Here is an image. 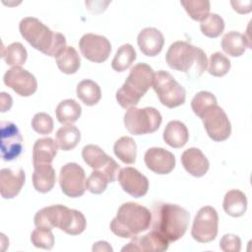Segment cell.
<instances>
[{
  "instance_id": "6da1fadb",
  "label": "cell",
  "mask_w": 252,
  "mask_h": 252,
  "mask_svg": "<svg viewBox=\"0 0 252 252\" xmlns=\"http://www.w3.org/2000/svg\"><path fill=\"white\" fill-rule=\"evenodd\" d=\"M152 230L158 232L169 243L180 239L186 232L190 215L184 208L170 203L153 205Z\"/></svg>"
},
{
  "instance_id": "7a4b0ae2",
  "label": "cell",
  "mask_w": 252,
  "mask_h": 252,
  "mask_svg": "<svg viewBox=\"0 0 252 252\" xmlns=\"http://www.w3.org/2000/svg\"><path fill=\"white\" fill-rule=\"evenodd\" d=\"M19 30L24 39L47 56L56 57L66 47V38L62 33L51 31L34 17L24 18Z\"/></svg>"
},
{
  "instance_id": "3957f363",
  "label": "cell",
  "mask_w": 252,
  "mask_h": 252,
  "mask_svg": "<svg viewBox=\"0 0 252 252\" xmlns=\"http://www.w3.org/2000/svg\"><path fill=\"white\" fill-rule=\"evenodd\" d=\"M33 222L35 227L51 230L57 227L70 235L82 233L87 226L86 218L80 211L63 205L42 208L35 214Z\"/></svg>"
},
{
  "instance_id": "277c9868",
  "label": "cell",
  "mask_w": 252,
  "mask_h": 252,
  "mask_svg": "<svg viewBox=\"0 0 252 252\" xmlns=\"http://www.w3.org/2000/svg\"><path fill=\"white\" fill-rule=\"evenodd\" d=\"M165 60L168 66L184 72L189 79H198L208 66L206 53L187 41H175L167 49Z\"/></svg>"
},
{
  "instance_id": "5b68a950",
  "label": "cell",
  "mask_w": 252,
  "mask_h": 252,
  "mask_svg": "<svg viewBox=\"0 0 252 252\" xmlns=\"http://www.w3.org/2000/svg\"><path fill=\"white\" fill-rule=\"evenodd\" d=\"M152 221L150 210L140 204L127 202L122 204L110 222L111 231L122 238H133L146 231Z\"/></svg>"
},
{
  "instance_id": "8992f818",
  "label": "cell",
  "mask_w": 252,
  "mask_h": 252,
  "mask_svg": "<svg viewBox=\"0 0 252 252\" xmlns=\"http://www.w3.org/2000/svg\"><path fill=\"white\" fill-rule=\"evenodd\" d=\"M155 72L150 65L138 63L131 68L122 87L116 92V100L123 108L136 106L153 85Z\"/></svg>"
},
{
  "instance_id": "52a82bcc",
  "label": "cell",
  "mask_w": 252,
  "mask_h": 252,
  "mask_svg": "<svg viewBox=\"0 0 252 252\" xmlns=\"http://www.w3.org/2000/svg\"><path fill=\"white\" fill-rule=\"evenodd\" d=\"M162 121L161 114L155 107L128 108L124 115V125L133 135L151 134L157 131Z\"/></svg>"
},
{
  "instance_id": "ba28073f",
  "label": "cell",
  "mask_w": 252,
  "mask_h": 252,
  "mask_svg": "<svg viewBox=\"0 0 252 252\" xmlns=\"http://www.w3.org/2000/svg\"><path fill=\"white\" fill-rule=\"evenodd\" d=\"M152 87L159 101L168 108L177 107L185 102V89L166 71L159 70L155 73Z\"/></svg>"
},
{
  "instance_id": "9c48e42d",
  "label": "cell",
  "mask_w": 252,
  "mask_h": 252,
  "mask_svg": "<svg viewBox=\"0 0 252 252\" xmlns=\"http://www.w3.org/2000/svg\"><path fill=\"white\" fill-rule=\"evenodd\" d=\"M208 136L215 142L225 141L231 133V124L224 110L218 104L209 106L200 115Z\"/></svg>"
},
{
  "instance_id": "30bf717a",
  "label": "cell",
  "mask_w": 252,
  "mask_h": 252,
  "mask_svg": "<svg viewBox=\"0 0 252 252\" xmlns=\"http://www.w3.org/2000/svg\"><path fill=\"white\" fill-rule=\"evenodd\" d=\"M219 215L211 206L202 207L194 218L191 235L200 243L213 241L218 234Z\"/></svg>"
},
{
  "instance_id": "8fae6325",
  "label": "cell",
  "mask_w": 252,
  "mask_h": 252,
  "mask_svg": "<svg viewBox=\"0 0 252 252\" xmlns=\"http://www.w3.org/2000/svg\"><path fill=\"white\" fill-rule=\"evenodd\" d=\"M86 174L82 166L75 162L63 165L59 173V184L62 192L70 198H78L86 191Z\"/></svg>"
},
{
  "instance_id": "7c38bea8",
  "label": "cell",
  "mask_w": 252,
  "mask_h": 252,
  "mask_svg": "<svg viewBox=\"0 0 252 252\" xmlns=\"http://www.w3.org/2000/svg\"><path fill=\"white\" fill-rule=\"evenodd\" d=\"M82 157L85 162L94 170L102 171L108 178L109 182H114L116 175L120 170L117 162L103 150L96 145H87L82 150Z\"/></svg>"
},
{
  "instance_id": "4fadbf2b",
  "label": "cell",
  "mask_w": 252,
  "mask_h": 252,
  "mask_svg": "<svg viewBox=\"0 0 252 252\" xmlns=\"http://www.w3.org/2000/svg\"><path fill=\"white\" fill-rule=\"evenodd\" d=\"M79 47L82 55L94 63L104 62L111 52L110 41L105 36L94 33L84 34L79 41Z\"/></svg>"
},
{
  "instance_id": "5bb4252c",
  "label": "cell",
  "mask_w": 252,
  "mask_h": 252,
  "mask_svg": "<svg viewBox=\"0 0 252 252\" xmlns=\"http://www.w3.org/2000/svg\"><path fill=\"white\" fill-rule=\"evenodd\" d=\"M1 129V157L4 160L16 159L23 152V137L16 124L10 121H2Z\"/></svg>"
},
{
  "instance_id": "9a60e30c",
  "label": "cell",
  "mask_w": 252,
  "mask_h": 252,
  "mask_svg": "<svg viewBox=\"0 0 252 252\" xmlns=\"http://www.w3.org/2000/svg\"><path fill=\"white\" fill-rule=\"evenodd\" d=\"M4 84L21 96H30L36 92L37 81L28 70L15 66L6 71L3 77Z\"/></svg>"
},
{
  "instance_id": "2e32d148",
  "label": "cell",
  "mask_w": 252,
  "mask_h": 252,
  "mask_svg": "<svg viewBox=\"0 0 252 252\" xmlns=\"http://www.w3.org/2000/svg\"><path fill=\"white\" fill-rule=\"evenodd\" d=\"M117 179L122 189L134 198L145 196L149 190L148 178L134 167L127 166L121 168Z\"/></svg>"
},
{
  "instance_id": "e0dca14e",
  "label": "cell",
  "mask_w": 252,
  "mask_h": 252,
  "mask_svg": "<svg viewBox=\"0 0 252 252\" xmlns=\"http://www.w3.org/2000/svg\"><path fill=\"white\" fill-rule=\"evenodd\" d=\"M147 167L157 174H168L175 167V157L163 148H150L144 156Z\"/></svg>"
},
{
  "instance_id": "ac0fdd59",
  "label": "cell",
  "mask_w": 252,
  "mask_h": 252,
  "mask_svg": "<svg viewBox=\"0 0 252 252\" xmlns=\"http://www.w3.org/2000/svg\"><path fill=\"white\" fill-rule=\"evenodd\" d=\"M169 242L158 232L151 230L145 235H137L122 248V251L162 252L167 250Z\"/></svg>"
},
{
  "instance_id": "d6986e66",
  "label": "cell",
  "mask_w": 252,
  "mask_h": 252,
  "mask_svg": "<svg viewBox=\"0 0 252 252\" xmlns=\"http://www.w3.org/2000/svg\"><path fill=\"white\" fill-rule=\"evenodd\" d=\"M25 171L22 168H2L0 170V193L4 199L15 198L25 184Z\"/></svg>"
},
{
  "instance_id": "ffe728a7",
  "label": "cell",
  "mask_w": 252,
  "mask_h": 252,
  "mask_svg": "<svg viewBox=\"0 0 252 252\" xmlns=\"http://www.w3.org/2000/svg\"><path fill=\"white\" fill-rule=\"evenodd\" d=\"M181 162L185 170L195 177L204 176L210 167L208 158L198 148L185 150L181 155Z\"/></svg>"
},
{
  "instance_id": "44dd1931",
  "label": "cell",
  "mask_w": 252,
  "mask_h": 252,
  "mask_svg": "<svg viewBox=\"0 0 252 252\" xmlns=\"http://www.w3.org/2000/svg\"><path fill=\"white\" fill-rule=\"evenodd\" d=\"M140 50L147 56H157L164 44L163 34L156 28L143 29L137 37Z\"/></svg>"
},
{
  "instance_id": "7402d4cb",
  "label": "cell",
  "mask_w": 252,
  "mask_h": 252,
  "mask_svg": "<svg viewBox=\"0 0 252 252\" xmlns=\"http://www.w3.org/2000/svg\"><path fill=\"white\" fill-rule=\"evenodd\" d=\"M32 184L34 189L40 193L49 192L55 185L56 175L51 163H38L33 165Z\"/></svg>"
},
{
  "instance_id": "603a6c76",
  "label": "cell",
  "mask_w": 252,
  "mask_h": 252,
  "mask_svg": "<svg viewBox=\"0 0 252 252\" xmlns=\"http://www.w3.org/2000/svg\"><path fill=\"white\" fill-rule=\"evenodd\" d=\"M189 139V132L186 125L178 120L169 121L163 131L164 142L174 148H182L186 145Z\"/></svg>"
},
{
  "instance_id": "cb8c5ba5",
  "label": "cell",
  "mask_w": 252,
  "mask_h": 252,
  "mask_svg": "<svg viewBox=\"0 0 252 252\" xmlns=\"http://www.w3.org/2000/svg\"><path fill=\"white\" fill-rule=\"evenodd\" d=\"M58 150L57 143L49 137L37 139L32 149V163H51Z\"/></svg>"
},
{
  "instance_id": "d4e9b609",
  "label": "cell",
  "mask_w": 252,
  "mask_h": 252,
  "mask_svg": "<svg viewBox=\"0 0 252 252\" xmlns=\"http://www.w3.org/2000/svg\"><path fill=\"white\" fill-rule=\"evenodd\" d=\"M220 44L222 50L232 57H239L245 52L246 47L250 48L249 39L244 34L234 31L226 32Z\"/></svg>"
},
{
  "instance_id": "484cf974",
  "label": "cell",
  "mask_w": 252,
  "mask_h": 252,
  "mask_svg": "<svg viewBox=\"0 0 252 252\" xmlns=\"http://www.w3.org/2000/svg\"><path fill=\"white\" fill-rule=\"evenodd\" d=\"M222 207L224 212L233 218L241 217L247 209V199L245 194L240 190H229L224 195Z\"/></svg>"
},
{
  "instance_id": "4316f807",
  "label": "cell",
  "mask_w": 252,
  "mask_h": 252,
  "mask_svg": "<svg viewBox=\"0 0 252 252\" xmlns=\"http://www.w3.org/2000/svg\"><path fill=\"white\" fill-rule=\"evenodd\" d=\"M55 114L57 120L61 124H72L80 118L82 114V107L75 99H64L60 101L57 105L55 109Z\"/></svg>"
},
{
  "instance_id": "83f0119b",
  "label": "cell",
  "mask_w": 252,
  "mask_h": 252,
  "mask_svg": "<svg viewBox=\"0 0 252 252\" xmlns=\"http://www.w3.org/2000/svg\"><path fill=\"white\" fill-rule=\"evenodd\" d=\"M55 58L59 70L65 74H74L80 68L81 59L73 46H66Z\"/></svg>"
},
{
  "instance_id": "f1b7e54d",
  "label": "cell",
  "mask_w": 252,
  "mask_h": 252,
  "mask_svg": "<svg viewBox=\"0 0 252 252\" xmlns=\"http://www.w3.org/2000/svg\"><path fill=\"white\" fill-rule=\"evenodd\" d=\"M115 156L126 164H133L137 157V145L135 141L128 136L119 138L113 146Z\"/></svg>"
},
{
  "instance_id": "f546056e",
  "label": "cell",
  "mask_w": 252,
  "mask_h": 252,
  "mask_svg": "<svg viewBox=\"0 0 252 252\" xmlns=\"http://www.w3.org/2000/svg\"><path fill=\"white\" fill-rule=\"evenodd\" d=\"M77 96L88 106L95 105L101 97L99 86L92 80H83L77 85Z\"/></svg>"
},
{
  "instance_id": "4dcf8cb0",
  "label": "cell",
  "mask_w": 252,
  "mask_h": 252,
  "mask_svg": "<svg viewBox=\"0 0 252 252\" xmlns=\"http://www.w3.org/2000/svg\"><path fill=\"white\" fill-rule=\"evenodd\" d=\"M81 140L80 130L72 125H64L56 132V143L63 151H71L79 144Z\"/></svg>"
},
{
  "instance_id": "1f68e13d",
  "label": "cell",
  "mask_w": 252,
  "mask_h": 252,
  "mask_svg": "<svg viewBox=\"0 0 252 252\" xmlns=\"http://www.w3.org/2000/svg\"><path fill=\"white\" fill-rule=\"evenodd\" d=\"M2 58L7 65L19 66L24 65L28 58V52L26 47L21 42H13L6 47H2Z\"/></svg>"
},
{
  "instance_id": "d6a6232c",
  "label": "cell",
  "mask_w": 252,
  "mask_h": 252,
  "mask_svg": "<svg viewBox=\"0 0 252 252\" xmlns=\"http://www.w3.org/2000/svg\"><path fill=\"white\" fill-rule=\"evenodd\" d=\"M136 51L130 43L121 45L111 62V67L116 72H123L128 69L136 59Z\"/></svg>"
},
{
  "instance_id": "836d02e7",
  "label": "cell",
  "mask_w": 252,
  "mask_h": 252,
  "mask_svg": "<svg viewBox=\"0 0 252 252\" xmlns=\"http://www.w3.org/2000/svg\"><path fill=\"white\" fill-rule=\"evenodd\" d=\"M200 29L204 35L211 38L218 37L224 30L223 19L216 13H211L201 22Z\"/></svg>"
},
{
  "instance_id": "e575fe53",
  "label": "cell",
  "mask_w": 252,
  "mask_h": 252,
  "mask_svg": "<svg viewBox=\"0 0 252 252\" xmlns=\"http://www.w3.org/2000/svg\"><path fill=\"white\" fill-rule=\"evenodd\" d=\"M187 14L191 19L202 22L210 14V1L208 0H188L181 1Z\"/></svg>"
},
{
  "instance_id": "d590c367",
  "label": "cell",
  "mask_w": 252,
  "mask_h": 252,
  "mask_svg": "<svg viewBox=\"0 0 252 252\" xmlns=\"http://www.w3.org/2000/svg\"><path fill=\"white\" fill-rule=\"evenodd\" d=\"M208 71L215 77H222L228 73L230 69L229 59L221 52H215L211 55Z\"/></svg>"
},
{
  "instance_id": "8d00e7d4",
  "label": "cell",
  "mask_w": 252,
  "mask_h": 252,
  "mask_svg": "<svg viewBox=\"0 0 252 252\" xmlns=\"http://www.w3.org/2000/svg\"><path fill=\"white\" fill-rule=\"evenodd\" d=\"M213 104H218L217 98L212 93L206 91H201L197 93L191 101L192 110L199 117L205 109Z\"/></svg>"
},
{
  "instance_id": "74e56055",
  "label": "cell",
  "mask_w": 252,
  "mask_h": 252,
  "mask_svg": "<svg viewBox=\"0 0 252 252\" xmlns=\"http://www.w3.org/2000/svg\"><path fill=\"white\" fill-rule=\"evenodd\" d=\"M31 241L37 248L50 250L54 246V235L51 229L36 227L31 234Z\"/></svg>"
},
{
  "instance_id": "f35d334b",
  "label": "cell",
  "mask_w": 252,
  "mask_h": 252,
  "mask_svg": "<svg viewBox=\"0 0 252 252\" xmlns=\"http://www.w3.org/2000/svg\"><path fill=\"white\" fill-rule=\"evenodd\" d=\"M109 180L100 170H94L86 180V189L93 194H101L107 187Z\"/></svg>"
},
{
  "instance_id": "ab89813d",
  "label": "cell",
  "mask_w": 252,
  "mask_h": 252,
  "mask_svg": "<svg viewBox=\"0 0 252 252\" xmlns=\"http://www.w3.org/2000/svg\"><path fill=\"white\" fill-rule=\"evenodd\" d=\"M53 119L52 117L45 112H38L34 114L32 119V129L41 135L50 134L53 130Z\"/></svg>"
},
{
  "instance_id": "60d3db41",
  "label": "cell",
  "mask_w": 252,
  "mask_h": 252,
  "mask_svg": "<svg viewBox=\"0 0 252 252\" xmlns=\"http://www.w3.org/2000/svg\"><path fill=\"white\" fill-rule=\"evenodd\" d=\"M220 248L224 252H239L241 250V240L235 234H224L220 241Z\"/></svg>"
},
{
  "instance_id": "b9f144b4",
  "label": "cell",
  "mask_w": 252,
  "mask_h": 252,
  "mask_svg": "<svg viewBox=\"0 0 252 252\" xmlns=\"http://www.w3.org/2000/svg\"><path fill=\"white\" fill-rule=\"evenodd\" d=\"M233 9L240 13V14H246L251 11V6H252V1L247 0V1H231L230 2Z\"/></svg>"
},
{
  "instance_id": "7bdbcfd3",
  "label": "cell",
  "mask_w": 252,
  "mask_h": 252,
  "mask_svg": "<svg viewBox=\"0 0 252 252\" xmlns=\"http://www.w3.org/2000/svg\"><path fill=\"white\" fill-rule=\"evenodd\" d=\"M0 94H1L0 95L1 96V112H5L11 108L13 100L11 95L5 92H2Z\"/></svg>"
},
{
  "instance_id": "ee69618b",
  "label": "cell",
  "mask_w": 252,
  "mask_h": 252,
  "mask_svg": "<svg viewBox=\"0 0 252 252\" xmlns=\"http://www.w3.org/2000/svg\"><path fill=\"white\" fill-rule=\"evenodd\" d=\"M93 251H112V248L106 241H98L94 244Z\"/></svg>"
}]
</instances>
